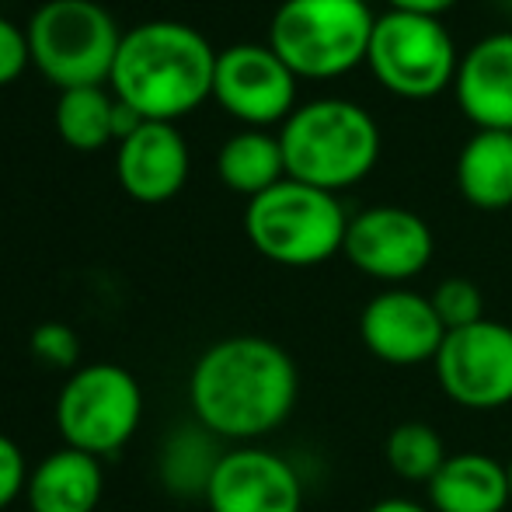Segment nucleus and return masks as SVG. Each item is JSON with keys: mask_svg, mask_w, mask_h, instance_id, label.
Instances as JSON below:
<instances>
[{"mask_svg": "<svg viewBox=\"0 0 512 512\" xmlns=\"http://www.w3.org/2000/svg\"><path fill=\"white\" fill-rule=\"evenodd\" d=\"M300 373L279 342L262 335H230L196 359L189 401L196 422L220 439H262L290 418Z\"/></svg>", "mask_w": 512, "mask_h": 512, "instance_id": "nucleus-1", "label": "nucleus"}, {"mask_svg": "<svg viewBox=\"0 0 512 512\" xmlns=\"http://www.w3.org/2000/svg\"><path fill=\"white\" fill-rule=\"evenodd\" d=\"M216 49L185 21H143L122 35L112 95L147 122H175L213 98Z\"/></svg>", "mask_w": 512, "mask_h": 512, "instance_id": "nucleus-2", "label": "nucleus"}, {"mask_svg": "<svg viewBox=\"0 0 512 512\" xmlns=\"http://www.w3.org/2000/svg\"><path fill=\"white\" fill-rule=\"evenodd\" d=\"M286 178L324 192L359 185L380 161V126L349 98H317L297 105L279 129Z\"/></svg>", "mask_w": 512, "mask_h": 512, "instance_id": "nucleus-3", "label": "nucleus"}, {"mask_svg": "<svg viewBox=\"0 0 512 512\" xmlns=\"http://www.w3.org/2000/svg\"><path fill=\"white\" fill-rule=\"evenodd\" d=\"M373 25L370 0H283L272 14L269 46L304 81H335L366 63Z\"/></svg>", "mask_w": 512, "mask_h": 512, "instance_id": "nucleus-4", "label": "nucleus"}, {"mask_svg": "<svg viewBox=\"0 0 512 512\" xmlns=\"http://www.w3.org/2000/svg\"><path fill=\"white\" fill-rule=\"evenodd\" d=\"M349 216L335 192L283 178L269 192L248 199L244 234L262 258L286 269H310L335 258L345 244Z\"/></svg>", "mask_w": 512, "mask_h": 512, "instance_id": "nucleus-5", "label": "nucleus"}, {"mask_svg": "<svg viewBox=\"0 0 512 512\" xmlns=\"http://www.w3.org/2000/svg\"><path fill=\"white\" fill-rule=\"evenodd\" d=\"M25 35L32 67L60 91L105 88L122 46L115 18L95 0H46Z\"/></svg>", "mask_w": 512, "mask_h": 512, "instance_id": "nucleus-6", "label": "nucleus"}, {"mask_svg": "<svg viewBox=\"0 0 512 512\" xmlns=\"http://www.w3.org/2000/svg\"><path fill=\"white\" fill-rule=\"evenodd\" d=\"M366 67L373 70L380 88H387L391 95L425 102V98H436L446 88H453L460 53L443 18L387 11L377 14Z\"/></svg>", "mask_w": 512, "mask_h": 512, "instance_id": "nucleus-7", "label": "nucleus"}, {"mask_svg": "<svg viewBox=\"0 0 512 512\" xmlns=\"http://www.w3.org/2000/svg\"><path fill=\"white\" fill-rule=\"evenodd\" d=\"M143 391L119 363L77 366L56 398V425L67 446L91 457L122 450L140 429Z\"/></svg>", "mask_w": 512, "mask_h": 512, "instance_id": "nucleus-8", "label": "nucleus"}, {"mask_svg": "<svg viewBox=\"0 0 512 512\" xmlns=\"http://www.w3.org/2000/svg\"><path fill=\"white\" fill-rule=\"evenodd\" d=\"M436 380L453 405L467 411H499L512 405V328L502 321L446 331L436 356Z\"/></svg>", "mask_w": 512, "mask_h": 512, "instance_id": "nucleus-9", "label": "nucleus"}, {"mask_svg": "<svg viewBox=\"0 0 512 512\" xmlns=\"http://www.w3.org/2000/svg\"><path fill=\"white\" fill-rule=\"evenodd\" d=\"M297 81L269 42H237L216 56L213 98L244 126L265 129L297 112Z\"/></svg>", "mask_w": 512, "mask_h": 512, "instance_id": "nucleus-10", "label": "nucleus"}, {"mask_svg": "<svg viewBox=\"0 0 512 512\" xmlns=\"http://www.w3.org/2000/svg\"><path fill=\"white\" fill-rule=\"evenodd\" d=\"M436 251L432 227L405 206H370L349 216L342 255L377 283L401 286L422 276Z\"/></svg>", "mask_w": 512, "mask_h": 512, "instance_id": "nucleus-11", "label": "nucleus"}, {"mask_svg": "<svg viewBox=\"0 0 512 512\" xmlns=\"http://www.w3.org/2000/svg\"><path fill=\"white\" fill-rule=\"evenodd\" d=\"M359 338L366 352L387 366L436 363L446 328L425 293L391 286L377 293L359 314Z\"/></svg>", "mask_w": 512, "mask_h": 512, "instance_id": "nucleus-12", "label": "nucleus"}, {"mask_svg": "<svg viewBox=\"0 0 512 512\" xmlns=\"http://www.w3.org/2000/svg\"><path fill=\"white\" fill-rule=\"evenodd\" d=\"M203 499L209 512H300L304 485L286 457L241 446L220 457Z\"/></svg>", "mask_w": 512, "mask_h": 512, "instance_id": "nucleus-13", "label": "nucleus"}, {"mask_svg": "<svg viewBox=\"0 0 512 512\" xmlns=\"http://www.w3.org/2000/svg\"><path fill=\"white\" fill-rule=\"evenodd\" d=\"M115 175L122 192L136 203H168L189 182V143L175 122H143L119 143Z\"/></svg>", "mask_w": 512, "mask_h": 512, "instance_id": "nucleus-14", "label": "nucleus"}, {"mask_svg": "<svg viewBox=\"0 0 512 512\" xmlns=\"http://www.w3.org/2000/svg\"><path fill=\"white\" fill-rule=\"evenodd\" d=\"M453 91L478 129L512 133V32H492L460 53Z\"/></svg>", "mask_w": 512, "mask_h": 512, "instance_id": "nucleus-15", "label": "nucleus"}, {"mask_svg": "<svg viewBox=\"0 0 512 512\" xmlns=\"http://www.w3.org/2000/svg\"><path fill=\"white\" fill-rule=\"evenodd\" d=\"M425 488L432 512H502L512 502L506 464L478 450L450 453Z\"/></svg>", "mask_w": 512, "mask_h": 512, "instance_id": "nucleus-16", "label": "nucleus"}, {"mask_svg": "<svg viewBox=\"0 0 512 512\" xmlns=\"http://www.w3.org/2000/svg\"><path fill=\"white\" fill-rule=\"evenodd\" d=\"M102 492V460L63 446L28 474L25 499L32 512H95Z\"/></svg>", "mask_w": 512, "mask_h": 512, "instance_id": "nucleus-17", "label": "nucleus"}, {"mask_svg": "<svg viewBox=\"0 0 512 512\" xmlns=\"http://www.w3.org/2000/svg\"><path fill=\"white\" fill-rule=\"evenodd\" d=\"M457 189L474 209L512 206V133L478 129L457 157Z\"/></svg>", "mask_w": 512, "mask_h": 512, "instance_id": "nucleus-18", "label": "nucleus"}, {"mask_svg": "<svg viewBox=\"0 0 512 512\" xmlns=\"http://www.w3.org/2000/svg\"><path fill=\"white\" fill-rule=\"evenodd\" d=\"M216 175L237 196H262L272 185L286 178V157L279 133H265V129H244V133L230 136L216 154Z\"/></svg>", "mask_w": 512, "mask_h": 512, "instance_id": "nucleus-19", "label": "nucleus"}, {"mask_svg": "<svg viewBox=\"0 0 512 512\" xmlns=\"http://www.w3.org/2000/svg\"><path fill=\"white\" fill-rule=\"evenodd\" d=\"M112 112L115 95L105 88H70L60 91L56 102V133L67 147L74 150H102L112 143Z\"/></svg>", "mask_w": 512, "mask_h": 512, "instance_id": "nucleus-20", "label": "nucleus"}, {"mask_svg": "<svg viewBox=\"0 0 512 512\" xmlns=\"http://www.w3.org/2000/svg\"><path fill=\"white\" fill-rule=\"evenodd\" d=\"M384 460L401 481L429 485V481L443 471L450 453H446L443 436H439L429 422H401L387 432Z\"/></svg>", "mask_w": 512, "mask_h": 512, "instance_id": "nucleus-21", "label": "nucleus"}, {"mask_svg": "<svg viewBox=\"0 0 512 512\" xmlns=\"http://www.w3.org/2000/svg\"><path fill=\"white\" fill-rule=\"evenodd\" d=\"M432 307H436L439 321L446 331H460L471 328V324L485 321V297H481L478 283L464 276H450L429 293Z\"/></svg>", "mask_w": 512, "mask_h": 512, "instance_id": "nucleus-22", "label": "nucleus"}, {"mask_svg": "<svg viewBox=\"0 0 512 512\" xmlns=\"http://www.w3.org/2000/svg\"><path fill=\"white\" fill-rule=\"evenodd\" d=\"M32 356L42 366H53V370H74L77 359H81V338L70 324L63 321H46L32 331Z\"/></svg>", "mask_w": 512, "mask_h": 512, "instance_id": "nucleus-23", "label": "nucleus"}, {"mask_svg": "<svg viewBox=\"0 0 512 512\" xmlns=\"http://www.w3.org/2000/svg\"><path fill=\"white\" fill-rule=\"evenodd\" d=\"M32 63V53H28V35L14 25L11 18L0 14V88L14 84L25 67Z\"/></svg>", "mask_w": 512, "mask_h": 512, "instance_id": "nucleus-24", "label": "nucleus"}, {"mask_svg": "<svg viewBox=\"0 0 512 512\" xmlns=\"http://www.w3.org/2000/svg\"><path fill=\"white\" fill-rule=\"evenodd\" d=\"M28 488V464L21 446L11 436L0 432V512L11 506L18 495H25Z\"/></svg>", "mask_w": 512, "mask_h": 512, "instance_id": "nucleus-25", "label": "nucleus"}, {"mask_svg": "<svg viewBox=\"0 0 512 512\" xmlns=\"http://www.w3.org/2000/svg\"><path fill=\"white\" fill-rule=\"evenodd\" d=\"M457 0H387L391 11H405V14H425V18H443Z\"/></svg>", "mask_w": 512, "mask_h": 512, "instance_id": "nucleus-26", "label": "nucleus"}, {"mask_svg": "<svg viewBox=\"0 0 512 512\" xmlns=\"http://www.w3.org/2000/svg\"><path fill=\"white\" fill-rule=\"evenodd\" d=\"M143 122H147V119H143L140 112H133V108L122 105L119 98H115V112H112V140H119V143H122V140H126V136H133L136 129L143 126Z\"/></svg>", "mask_w": 512, "mask_h": 512, "instance_id": "nucleus-27", "label": "nucleus"}, {"mask_svg": "<svg viewBox=\"0 0 512 512\" xmlns=\"http://www.w3.org/2000/svg\"><path fill=\"white\" fill-rule=\"evenodd\" d=\"M366 512H432V509H425L422 502H411V499H380L377 506H370Z\"/></svg>", "mask_w": 512, "mask_h": 512, "instance_id": "nucleus-28", "label": "nucleus"}, {"mask_svg": "<svg viewBox=\"0 0 512 512\" xmlns=\"http://www.w3.org/2000/svg\"><path fill=\"white\" fill-rule=\"evenodd\" d=\"M506 471H509V499H512V460L506 464Z\"/></svg>", "mask_w": 512, "mask_h": 512, "instance_id": "nucleus-29", "label": "nucleus"}, {"mask_svg": "<svg viewBox=\"0 0 512 512\" xmlns=\"http://www.w3.org/2000/svg\"><path fill=\"white\" fill-rule=\"evenodd\" d=\"M279 4H283V0H279Z\"/></svg>", "mask_w": 512, "mask_h": 512, "instance_id": "nucleus-30", "label": "nucleus"}]
</instances>
